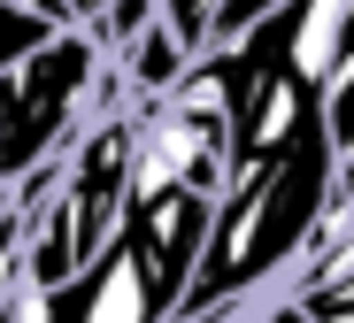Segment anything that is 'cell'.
<instances>
[{"mask_svg": "<svg viewBox=\"0 0 354 323\" xmlns=\"http://www.w3.org/2000/svg\"><path fill=\"white\" fill-rule=\"evenodd\" d=\"M208 223H216V201H208V192H193V185L139 192L131 216H124V239L139 246V262H147V277L162 285L169 315H177V300H185L201 254H208Z\"/></svg>", "mask_w": 354, "mask_h": 323, "instance_id": "7a4b0ae2", "label": "cell"}, {"mask_svg": "<svg viewBox=\"0 0 354 323\" xmlns=\"http://www.w3.org/2000/svg\"><path fill=\"white\" fill-rule=\"evenodd\" d=\"M54 323H169V300L162 285L147 277L139 246L115 231L93 262L62 285V300H54Z\"/></svg>", "mask_w": 354, "mask_h": 323, "instance_id": "3957f363", "label": "cell"}, {"mask_svg": "<svg viewBox=\"0 0 354 323\" xmlns=\"http://www.w3.org/2000/svg\"><path fill=\"white\" fill-rule=\"evenodd\" d=\"M93 77H100L93 31H54L16 70H0V192L24 185L93 123Z\"/></svg>", "mask_w": 354, "mask_h": 323, "instance_id": "6da1fadb", "label": "cell"}, {"mask_svg": "<svg viewBox=\"0 0 354 323\" xmlns=\"http://www.w3.org/2000/svg\"><path fill=\"white\" fill-rule=\"evenodd\" d=\"M285 8V0H223V8H216V39L208 46H231V39H247L254 24H270Z\"/></svg>", "mask_w": 354, "mask_h": 323, "instance_id": "277c9868", "label": "cell"}]
</instances>
